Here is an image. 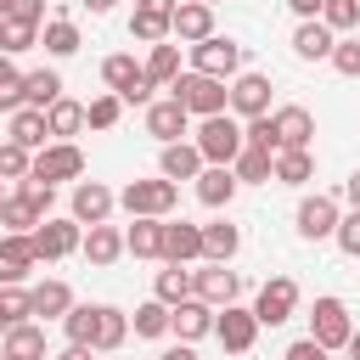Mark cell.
Instances as JSON below:
<instances>
[{
	"mask_svg": "<svg viewBox=\"0 0 360 360\" xmlns=\"http://www.w3.org/2000/svg\"><path fill=\"white\" fill-rule=\"evenodd\" d=\"M169 90H174V101H180L186 112H197V118H219V112L231 107L225 79H208V73H197V68H191V73H180Z\"/></svg>",
	"mask_w": 360,
	"mask_h": 360,
	"instance_id": "1",
	"label": "cell"
},
{
	"mask_svg": "<svg viewBox=\"0 0 360 360\" xmlns=\"http://www.w3.org/2000/svg\"><path fill=\"white\" fill-rule=\"evenodd\" d=\"M242 146H248V135H242V124H236L231 112H219V118H202V129H197V152H202V163H219V169H231V163L242 158Z\"/></svg>",
	"mask_w": 360,
	"mask_h": 360,
	"instance_id": "2",
	"label": "cell"
},
{
	"mask_svg": "<svg viewBox=\"0 0 360 360\" xmlns=\"http://www.w3.org/2000/svg\"><path fill=\"white\" fill-rule=\"evenodd\" d=\"M309 338L332 354V349H349V338H354V326H349V309H343V298H315V309H309Z\"/></svg>",
	"mask_w": 360,
	"mask_h": 360,
	"instance_id": "3",
	"label": "cell"
},
{
	"mask_svg": "<svg viewBox=\"0 0 360 360\" xmlns=\"http://www.w3.org/2000/svg\"><path fill=\"white\" fill-rule=\"evenodd\" d=\"M174 197H180V191H174V180H129L118 202H124L135 219H163V214L174 208Z\"/></svg>",
	"mask_w": 360,
	"mask_h": 360,
	"instance_id": "4",
	"label": "cell"
},
{
	"mask_svg": "<svg viewBox=\"0 0 360 360\" xmlns=\"http://www.w3.org/2000/svg\"><path fill=\"white\" fill-rule=\"evenodd\" d=\"M292 309H298V281H292V276H270V281L259 287L253 321H259V326H281V321H292Z\"/></svg>",
	"mask_w": 360,
	"mask_h": 360,
	"instance_id": "5",
	"label": "cell"
},
{
	"mask_svg": "<svg viewBox=\"0 0 360 360\" xmlns=\"http://www.w3.org/2000/svg\"><path fill=\"white\" fill-rule=\"evenodd\" d=\"M191 62H197V73H208V79H231V73L242 68V45L208 34L202 45H191Z\"/></svg>",
	"mask_w": 360,
	"mask_h": 360,
	"instance_id": "6",
	"label": "cell"
},
{
	"mask_svg": "<svg viewBox=\"0 0 360 360\" xmlns=\"http://www.w3.org/2000/svg\"><path fill=\"white\" fill-rule=\"evenodd\" d=\"M236 292H242V276L236 270H225V264H202V270H191V298H202V304H236Z\"/></svg>",
	"mask_w": 360,
	"mask_h": 360,
	"instance_id": "7",
	"label": "cell"
},
{
	"mask_svg": "<svg viewBox=\"0 0 360 360\" xmlns=\"http://www.w3.org/2000/svg\"><path fill=\"white\" fill-rule=\"evenodd\" d=\"M84 174V152L79 146H45L39 158H34V180H45V186H56V180H79Z\"/></svg>",
	"mask_w": 360,
	"mask_h": 360,
	"instance_id": "8",
	"label": "cell"
},
{
	"mask_svg": "<svg viewBox=\"0 0 360 360\" xmlns=\"http://www.w3.org/2000/svg\"><path fill=\"white\" fill-rule=\"evenodd\" d=\"M214 338H219L231 354H248V349H253V338H259V321H253V309H236V304H225V315H214Z\"/></svg>",
	"mask_w": 360,
	"mask_h": 360,
	"instance_id": "9",
	"label": "cell"
},
{
	"mask_svg": "<svg viewBox=\"0 0 360 360\" xmlns=\"http://www.w3.org/2000/svg\"><path fill=\"white\" fill-rule=\"evenodd\" d=\"M270 124H276V152H309V135H315L309 107H281Z\"/></svg>",
	"mask_w": 360,
	"mask_h": 360,
	"instance_id": "10",
	"label": "cell"
},
{
	"mask_svg": "<svg viewBox=\"0 0 360 360\" xmlns=\"http://www.w3.org/2000/svg\"><path fill=\"white\" fill-rule=\"evenodd\" d=\"M298 236L304 242H321V236H338V202L332 197H304L298 202Z\"/></svg>",
	"mask_w": 360,
	"mask_h": 360,
	"instance_id": "11",
	"label": "cell"
},
{
	"mask_svg": "<svg viewBox=\"0 0 360 360\" xmlns=\"http://www.w3.org/2000/svg\"><path fill=\"white\" fill-rule=\"evenodd\" d=\"M34 264H39L34 236H0V287H17Z\"/></svg>",
	"mask_w": 360,
	"mask_h": 360,
	"instance_id": "12",
	"label": "cell"
},
{
	"mask_svg": "<svg viewBox=\"0 0 360 360\" xmlns=\"http://www.w3.org/2000/svg\"><path fill=\"white\" fill-rule=\"evenodd\" d=\"M231 107H236L242 118H264V112H270V79H264V73H236Z\"/></svg>",
	"mask_w": 360,
	"mask_h": 360,
	"instance_id": "13",
	"label": "cell"
},
{
	"mask_svg": "<svg viewBox=\"0 0 360 360\" xmlns=\"http://www.w3.org/2000/svg\"><path fill=\"white\" fill-rule=\"evenodd\" d=\"M79 248V219H45L34 231V253L39 259H68Z\"/></svg>",
	"mask_w": 360,
	"mask_h": 360,
	"instance_id": "14",
	"label": "cell"
},
{
	"mask_svg": "<svg viewBox=\"0 0 360 360\" xmlns=\"http://www.w3.org/2000/svg\"><path fill=\"white\" fill-rule=\"evenodd\" d=\"M186 124H191V112H186V107H180L174 96H169V101H152V107H146V129H152V135H158L163 146H174V141L186 135Z\"/></svg>",
	"mask_w": 360,
	"mask_h": 360,
	"instance_id": "15",
	"label": "cell"
},
{
	"mask_svg": "<svg viewBox=\"0 0 360 360\" xmlns=\"http://www.w3.org/2000/svg\"><path fill=\"white\" fill-rule=\"evenodd\" d=\"M107 214H112V191H107L101 180L73 186V219H79V225H107Z\"/></svg>",
	"mask_w": 360,
	"mask_h": 360,
	"instance_id": "16",
	"label": "cell"
},
{
	"mask_svg": "<svg viewBox=\"0 0 360 360\" xmlns=\"http://www.w3.org/2000/svg\"><path fill=\"white\" fill-rule=\"evenodd\" d=\"M169 332H180V343H197V338H208V332H214V304H202V298H186V304H174V321H169Z\"/></svg>",
	"mask_w": 360,
	"mask_h": 360,
	"instance_id": "17",
	"label": "cell"
},
{
	"mask_svg": "<svg viewBox=\"0 0 360 360\" xmlns=\"http://www.w3.org/2000/svg\"><path fill=\"white\" fill-rule=\"evenodd\" d=\"M163 259L169 264H191V259H202V225H163Z\"/></svg>",
	"mask_w": 360,
	"mask_h": 360,
	"instance_id": "18",
	"label": "cell"
},
{
	"mask_svg": "<svg viewBox=\"0 0 360 360\" xmlns=\"http://www.w3.org/2000/svg\"><path fill=\"white\" fill-rule=\"evenodd\" d=\"M214 34V6H202V0H186V6H174V39H191V45H202Z\"/></svg>",
	"mask_w": 360,
	"mask_h": 360,
	"instance_id": "19",
	"label": "cell"
},
{
	"mask_svg": "<svg viewBox=\"0 0 360 360\" xmlns=\"http://www.w3.org/2000/svg\"><path fill=\"white\" fill-rule=\"evenodd\" d=\"M197 197H202L208 208H225V202L236 197V169H219V163H208V169L197 174Z\"/></svg>",
	"mask_w": 360,
	"mask_h": 360,
	"instance_id": "20",
	"label": "cell"
},
{
	"mask_svg": "<svg viewBox=\"0 0 360 360\" xmlns=\"http://www.w3.org/2000/svg\"><path fill=\"white\" fill-rule=\"evenodd\" d=\"M124 338H129V321H124V309H112V304H96V338H90V349L112 354Z\"/></svg>",
	"mask_w": 360,
	"mask_h": 360,
	"instance_id": "21",
	"label": "cell"
},
{
	"mask_svg": "<svg viewBox=\"0 0 360 360\" xmlns=\"http://www.w3.org/2000/svg\"><path fill=\"white\" fill-rule=\"evenodd\" d=\"M292 51H298L304 62H321V56H332V28H326L321 17L298 22V34H292Z\"/></svg>",
	"mask_w": 360,
	"mask_h": 360,
	"instance_id": "22",
	"label": "cell"
},
{
	"mask_svg": "<svg viewBox=\"0 0 360 360\" xmlns=\"http://www.w3.org/2000/svg\"><path fill=\"white\" fill-rule=\"evenodd\" d=\"M22 101H28V107H39V112H51V107L62 101V79H56L51 68H39V73H22Z\"/></svg>",
	"mask_w": 360,
	"mask_h": 360,
	"instance_id": "23",
	"label": "cell"
},
{
	"mask_svg": "<svg viewBox=\"0 0 360 360\" xmlns=\"http://www.w3.org/2000/svg\"><path fill=\"white\" fill-rule=\"evenodd\" d=\"M236 248H242V231L236 225H202V259H214V264H231L236 259Z\"/></svg>",
	"mask_w": 360,
	"mask_h": 360,
	"instance_id": "24",
	"label": "cell"
},
{
	"mask_svg": "<svg viewBox=\"0 0 360 360\" xmlns=\"http://www.w3.org/2000/svg\"><path fill=\"white\" fill-rule=\"evenodd\" d=\"M197 174H202V152L197 146H186V141L163 146V180H197Z\"/></svg>",
	"mask_w": 360,
	"mask_h": 360,
	"instance_id": "25",
	"label": "cell"
},
{
	"mask_svg": "<svg viewBox=\"0 0 360 360\" xmlns=\"http://www.w3.org/2000/svg\"><path fill=\"white\" fill-rule=\"evenodd\" d=\"M124 248L135 259H163V219H135L129 236H124Z\"/></svg>",
	"mask_w": 360,
	"mask_h": 360,
	"instance_id": "26",
	"label": "cell"
},
{
	"mask_svg": "<svg viewBox=\"0 0 360 360\" xmlns=\"http://www.w3.org/2000/svg\"><path fill=\"white\" fill-rule=\"evenodd\" d=\"M45 135H51V124H45L39 107H17L11 112V141L17 146H45Z\"/></svg>",
	"mask_w": 360,
	"mask_h": 360,
	"instance_id": "27",
	"label": "cell"
},
{
	"mask_svg": "<svg viewBox=\"0 0 360 360\" xmlns=\"http://www.w3.org/2000/svg\"><path fill=\"white\" fill-rule=\"evenodd\" d=\"M28 304H34V315H68L73 309V292H68V281H39L34 292H28Z\"/></svg>",
	"mask_w": 360,
	"mask_h": 360,
	"instance_id": "28",
	"label": "cell"
},
{
	"mask_svg": "<svg viewBox=\"0 0 360 360\" xmlns=\"http://www.w3.org/2000/svg\"><path fill=\"white\" fill-rule=\"evenodd\" d=\"M6 360H45V332L39 326H11L6 332Z\"/></svg>",
	"mask_w": 360,
	"mask_h": 360,
	"instance_id": "29",
	"label": "cell"
},
{
	"mask_svg": "<svg viewBox=\"0 0 360 360\" xmlns=\"http://www.w3.org/2000/svg\"><path fill=\"white\" fill-rule=\"evenodd\" d=\"M129 34H135V39H146V45H158V39H169V34H174V17H169V11H146V6H135Z\"/></svg>",
	"mask_w": 360,
	"mask_h": 360,
	"instance_id": "30",
	"label": "cell"
},
{
	"mask_svg": "<svg viewBox=\"0 0 360 360\" xmlns=\"http://www.w3.org/2000/svg\"><path fill=\"white\" fill-rule=\"evenodd\" d=\"M101 79L112 84V96H129V90L146 79V68H135V56H107V62H101Z\"/></svg>",
	"mask_w": 360,
	"mask_h": 360,
	"instance_id": "31",
	"label": "cell"
},
{
	"mask_svg": "<svg viewBox=\"0 0 360 360\" xmlns=\"http://www.w3.org/2000/svg\"><path fill=\"white\" fill-rule=\"evenodd\" d=\"M124 253V236L112 231V225H90V236H84V259L90 264H112Z\"/></svg>",
	"mask_w": 360,
	"mask_h": 360,
	"instance_id": "32",
	"label": "cell"
},
{
	"mask_svg": "<svg viewBox=\"0 0 360 360\" xmlns=\"http://www.w3.org/2000/svg\"><path fill=\"white\" fill-rule=\"evenodd\" d=\"M169 321H174V309H169L163 298H152V304H141V309H135V338H163V332H169Z\"/></svg>",
	"mask_w": 360,
	"mask_h": 360,
	"instance_id": "33",
	"label": "cell"
},
{
	"mask_svg": "<svg viewBox=\"0 0 360 360\" xmlns=\"http://www.w3.org/2000/svg\"><path fill=\"white\" fill-rule=\"evenodd\" d=\"M315 174V158L309 152H276V180L281 186H304Z\"/></svg>",
	"mask_w": 360,
	"mask_h": 360,
	"instance_id": "34",
	"label": "cell"
},
{
	"mask_svg": "<svg viewBox=\"0 0 360 360\" xmlns=\"http://www.w3.org/2000/svg\"><path fill=\"white\" fill-rule=\"evenodd\" d=\"M34 315V304H28V292L22 287H0V332H11V326H22Z\"/></svg>",
	"mask_w": 360,
	"mask_h": 360,
	"instance_id": "35",
	"label": "cell"
},
{
	"mask_svg": "<svg viewBox=\"0 0 360 360\" xmlns=\"http://www.w3.org/2000/svg\"><path fill=\"white\" fill-rule=\"evenodd\" d=\"M146 79H152V84H174V79H180V51H174V45H152Z\"/></svg>",
	"mask_w": 360,
	"mask_h": 360,
	"instance_id": "36",
	"label": "cell"
},
{
	"mask_svg": "<svg viewBox=\"0 0 360 360\" xmlns=\"http://www.w3.org/2000/svg\"><path fill=\"white\" fill-rule=\"evenodd\" d=\"M45 124H51V135H79V129H84V107L62 96V101L45 112Z\"/></svg>",
	"mask_w": 360,
	"mask_h": 360,
	"instance_id": "37",
	"label": "cell"
},
{
	"mask_svg": "<svg viewBox=\"0 0 360 360\" xmlns=\"http://www.w3.org/2000/svg\"><path fill=\"white\" fill-rule=\"evenodd\" d=\"M158 298L174 309V304H186L191 298V270H180V264H169L163 276H158Z\"/></svg>",
	"mask_w": 360,
	"mask_h": 360,
	"instance_id": "38",
	"label": "cell"
},
{
	"mask_svg": "<svg viewBox=\"0 0 360 360\" xmlns=\"http://www.w3.org/2000/svg\"><path fill=\"white\" fill-rule=\"evenodd\" d=\"M45 51H51V56H73V51H79V28H73L68 17L45 22Z\"/></svg>",
	"mask_w": 360,
	"mask_h": 360,
	"instance_id": "39",
	"label": "cell"
},
{
	"mask_svg": "<svg viewBox=\"0 0 360 360\" xmlns=\"http://www.w3.org/2000/svg\"><path fill=\"white\" fill-rule=\"evenodd\" d=\"M270 174H276V158L259 152V146H242V158H236V180H270Z\"/></svg>",
	"mask_w": 360,
	"mask_h": 360,
	"instance_id": "40",
	"label": "cell"
},
{
	"mask_svg": "<svg viewBox=\"0 0 360 360\" xmlns=\"http://www.w3.org/2000/svg\"><path fill=\"white\" fill-rule=\"evenodd\" d=\"M62 326H68V338H73V343H84V349H90V338H96V304H73V309L62 315Z\"/></svg>",
	"mask_w": 360,
	"mask_h": 360,
	"instance_id": "41",
	"label": "cell"
},
{
	"mask_svg": "<svg viewBox=\"0 0 360 360\" xmlns=\"http://www.w3.org/2000/svg\"><path fill=\"white\" fill-rule=\"evenodd\" d=\"M28 174H34V158H28V146L6 141V146H0V180H28Z\"/></svg>",
	"mask_w": 360,
	"mask_h": 360,
	"instance_id": "42",
	"label": "cell"
},
{
	"mask_svg": "<svg viewBox=\"0 0 360 360\" xmlns=\"http://www.w3.org/2000/svg\"><path fill=\"white\" fill-rule=\"evenodd\" d=\"M34 39H39V28H34V22H11V17H6V28H0V51H6V56L28 51Z\"/></svg>",
	"mask_w": 360,
	"mask_h": 360,
	"instance_id": "43",
	"label": "cell"
},
{
	"mask_svg": "<svg viewBox=\"0 0 360 360\" xmlns=\"http://www.w3.org/2000/svg\"><path fill=\"white\" fill-rule=\"evenodd\" d=\"M321 22H326L332 34H338V28H354V22H360V0H326V6H321Z\"/></svg>",
	"mask_w": 360,
	"mask_h": 360,
	"instance_id": "44",
	"label": "cell"
},
{
	"mask_svg": "<svg viewBox=\"0 0 360 360\" xmlns=\"http://www.w3.org/2000/svg\"><path fill=\"white\" fill-rule=\"evenodd\" d=\"M0 107H6V112L22 107V73L6 62V51H0Z\"/></svg>",
	"mask_w": 360,
	"mask_h": 360,
	"instance_id": "45",
	"label": "cell"
},
{
	"mask_svg": "<svg viewBox=\"0 0 360 360\" xmlns=\"http://www.w3.org/2000/svg\"><path fill=\"white\" fill-rule=\"evenodd\" d=\"M118 107H124L118 96H96V101L84 107V124H90V129H112V124H118Z\"/></svg>",
	"mask_w": 360,
	"mask_h": 360,
	"instance_id": "46",
	"label": "cell"
},
{
	"mask_svg": "<svg viewBox=\"0 0 360 360\" xmlns=\"http://www.w3.org/2000/svg\"><path fill=\"white\" fill-rule=\"evenodd\" d=\"M248 146H259V152H276V124H270V112L264 118H248Z\"/></svg>",
	"mask_w": 360,
	"mask_h": 360,
	"instance_id": "47",
	"label": "cell"
},
{
	"mask_svg": "<svg viewBox=\"0 0 360 360\" xmlns=\"http://www.w3.org/2000/svg\"><path fill=\"white\" fill-rule=\"evenodd\" d=\"M338 248H343L349 259H360V208H354L349 219H338Z\"/></svg>",
	"mask_w": 360,
	"mask_h": 360,
	"instance_id": "48",
	"label": "cell"
},
{
	"mask_svg": "<svg viewBox=\"0 0 360 360\" xmlns=\"http://www.w3.org/2000/svg\"><path fill=\"white\" fill-rule=\"evenodd\" d=\"M332 68H338V73H360V39L332 45Z\"/></svg>",
	"mask_w": 360,
	"mask_h": 360,
	"instance_id": "49",
	"label": "cell"
},
{
	"mask_svg": "<svg viewBox=\"0 0 360 360\" xmlns=\"http://www.w3.org/2000/svg\"><path fill=\"white\" fill-rule=\"evenodd\" d=\"M39 17H45V0H17L11 6V22H34L39 28Z\"/></svg>",
	"mask_w": 360,
	"mask_h": 360,
	"instance_id": "50",
	"label": "cell"
},
{
	"mask_svg": "<svg viewBox=\"0 0 360 360\" xmlns=\"http://www.w3.org/2000/svg\"><path fill=\"white\" fill-rule=\"evenodd\" d=\"M287 360H326V349H321L315 338H298V343L287 349Z\"/></svg>",
	"mask_w": 360,
	"mask_h": 360,
	"instance_id": "51",
	"label": "cell"
},
{
	"mask_svg": "<svg viewBox=\"0 0 360 360\" xmlns=\"http://www.w3.org/2000/svg\"><path fill=\"white\" fill-rule=\"evenodd\" d=\"M158 360H197V349H191V343H174V349H163Z\"/></svg>",
	"mask_w": 360,
	"mask_h": 360,
	"instance_id": "52",
	"label": "cell"
},
{
	"mask_svg": "<svg viewBox=\"0 0 360 360\" xmlns=\"http://www.w3.org/2000/svg\"><path fill=\"white\" fill-rule=\"evenodd\" d=\"M287 6H292V11H298V17H304V22H309V17H315V11H321V6H326V0H287Z\"/></svg>",
	"mask_w": 360,
	"mask_h": 360,
	"instance_id": "53",
	"label": "cell"
},
{
	"mask_svg": "<svg viewBox=\"0 0 360 360\" xmlns=\"http://www.w3.org/2000/svg\"><path fill=\"white\" fill-rule=\"evenodd\" d=\"M56 360H90V349H84V343H68V349H62Z\"/></svg>",
	"mask_w": 360,
	"mask_h": 360,
	"instance_id": "54",
	"label": "cell"
},
{
	"mask_svg": "<svg viewBox=\"0 0 360 360\" xmlns=\"http://www.w3.org/2000/svg\"><path fill=\"white\" fill-rule=\"evenodd\" d=\"M343 191H349V202H354V208H360V169H354V174H349V186H343Z\"/></svg>",
	"mask_w": 360,
	"mask_h": 360,
	"instance_id": "55",
	"label": "cell"
},
{
	"mask_svg": "<svg viewBox=\"0 0 360 360\" xmlns=\"http://www.w3.org/2000/svg\"><path fill=\"white\" fill-rule=\"evenodd\" d=\"M141 6H146V11H169V17H174V0H141Z\"/></svg>",
	"mask_w": 360,
	"mask_h": 360,
	"instance_id": "56",
	"label": "cell"
},
{
	"mask_svg": "<svg viewBox=\"0 0 360 360\" xmlns=\"http://www.w3.org/2000/svg\"><path fill=\"white\" fill-rule=\"evenodd\" d=\"M79 6H90L96 17H101V11H112V0H79Z\"/></svg>",
	"mask_w": 360,
	"mask_h": 360,
	"instance_id": "57",
	"label": "cell"
},
{
	"mask_svg": "<svg viewBox=\"0 0 360 360\" xmlns=\"http://www.w3.org/2000/svg\"><path fill=\"white\" fill-rule=\"evenodd\" d=\"M349 360H360V332H354V338H349Z\"/></svg>",
	"mask_w": 360,
	"mask_h": 360,
	"instance_id": "58",
	"label": "cell"
},
{
	"mask_svg": "<svg viewBox=\"0 0 360 360\" xmlns=\"http://www.w3.org/2000/svg\"><path fill=\"white\" fill-rule=\"evenodd\" d=\"M11 6H17V0H0V22H6V17H11Z\"/></svg>",
	"mask_w": 360,
	"mask_h": 360,
	"instance_id": "59",
	"label": "cell"
},
{
	"mask_svg": "<svg viewBox=\"0 0 360 360\" xmlns=\"http://www.w3.org/2000/svg\"><path fill=\"white\" fill-rule=\"evenodd\" d=\"M0 360H6V349H0Z\"/></svg>",
	"mask_w": 360,
	"mask_h": 360,
	"instance_id": "60",
	"label": "cell"
},
{
	"mask_svg": "<svg viewBox=\"0 0 360 360\" xmlns=\"http://www.w3.org/2000/svg\"><path fill=\"white\" fill-rule=\"evenodd\" d=\"M202 6H214V0H202Z\"/></svg>",
	"mask_w": 360,
	"mask_h": 360,
	"instance_id": "61",
	"label": "cell"
},
{
	"mask_svg": "<svg viewBox=\"0 0 360 360\" xmlns=\"http://www.w3.org/2000/svg\"><path fill=\"white\" fill-rule=\"evenodd\" d=\"M0 202H6V191H0Z\"/></svg>",
	"mask_w": 360,
	"mask_h": 360,
	"instance_id": "62",
	"label": "cell"
},
{
	"mask_svg": "<svg viewBox=\"0 0 360 360\" xmlns=\"http://www.w3.org/2000/svg\"><path fill=\"white\" fill-rule=\"evenodd\" d=\"M0 28H6V22H0Z\"/></svg>",
	"mask_w": 360,
	"mask_h": 360,
	"instance_id": "63",
	"label": "cell"
}]
</instances>
